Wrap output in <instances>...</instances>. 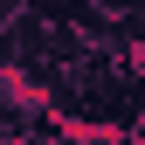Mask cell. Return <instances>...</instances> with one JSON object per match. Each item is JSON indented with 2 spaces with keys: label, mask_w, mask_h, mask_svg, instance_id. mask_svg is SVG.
Listing matches in <instances>:
<instances>
[{
  "label": "cell",
  "mask_w": 145,
  "mask_h": 145,
  "mask_svg": "<svg viewBox=\"0 0 145 145\" xmlns=\"http://www.w3.org/2000/svg\"><path fill=\"white\" fill-rule=\"evenodd\" d=\"M90 14H97V21H138V7L145 0H83Z\"/></svg>",
  "instance_id": "6da1fadb"
}]
</instances>
